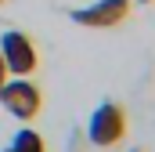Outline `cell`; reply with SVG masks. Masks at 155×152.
I'll return each instance as SVG.
<instances>
[{"mask_svg":"<svg viewBox=\"0 0 155 152\" xmlns=\"http://www.w3.org/2000/svg\"><path fill=\"white\" fill-rule=\"evenodd\" d=\"M130 11H134L130 0H94L87 7H72L69 18L83 29H112V26H123L130 18Z\"/></svg>","mask_w":155,"mask_h":152,"instance_id":"277c9868","label":"cell"},{"mask_svg":"<svg viewBox=\"0 0 155 152\" xmlns=\"http://www.w3.org/2000/svg\"><path fill=\"white\" fill-rule=\"evenodd\" d=\"M0 105L15 116V119L29 123L43 109V91H40L29 76H7V83L0 87Z\"/></svg>","mask_w":155,"mask_h":152,"instance_id":"7a4b0ae2","label":"cell"},{"mask_svg":"<svg viewBox=\"0 0 155 152\" xmlns=\"http://www.w3.org/2000/svg\"><path fill=\"white\" fill-rule=\"evenodd\" d=\"M0 4H4V0H0Z\"/></svg>","mask_w":155,"mask_h":152,"instance_id":"9c48e42d","label":"cell"},{"mask_svg":"<svg viewBox=\"0 0 155 152\" xmlns=\"http://www.w3.org/2000/svg\"><path fill=\"white\" fill-rule=\"evenodd\" d=\"M126 109L119 105V102H101L90 119H87V138H90V145H97V149H116L119 141L126 138Z\"/></svg>","mask_w":155,"mask_h":152,"instance_id":"6da1fadb","label":"cell"},{"mask_svg":"<svg viewBox=\"0 0 155 152\" xmlns=\"http://www.w3.org/2000/svg\"><path fill=\"white\" fill-rule=\"evenodd\" d=\"M0 58H4L11 76H33L40 69L36 43L29 40V33H18V29H7L0 36Z\"/></svg>","mask_w":155,"mask_h":152,"instance_id":"3957f363","label":"cell"},{"mask_svg":"<svg viewBox=\"0 0 155 152\" xmlns=\"http://www.w3.org/2000/svg\"><path fill=\"white\" fill-rule=\"evenodd\" d=\"M134 4H155V0H134Z\"/></svg>","mask_w":155,"mask_h":152,"instance_id":"52a82bcc","label":"cell"},{"mask_svg":"<svg viewBox=\"0 0 155 152\" xmlns=\"http://www.w3.org/2000/svg\"><path fill=\"white\" fill-rule=\"evenodd\" d=\"M7 76H11V73H7V65H4V58H0V87L7 83Z\"/></svg>","mask_w":155,"mask_h":152,"instance_id":"8992f818","label":"cell"},{"mask_svg":"<svg viewBox=\"0 0 155 152\" xmlns=\"http://www.w3.org/2000/svg\"><path fill=\"white\" fill-rule=\"evenodd\" d=\"M7 152H47V145H43V138H40L33 127H22V130L11 138Z\"/></svg>","mask_w":155,"mask_h":152,"instance_id":"5b68a950","label":"cell"},{"mask_svg":"<svg viewBox=\"0 0 155 152\" xmlns=\"http://www.w3.org/2000/svg\"><path fill=\"white\" fill-rule=\"evenodd\" d=\"M130 152H141V149H130Z\"/></svg>","mask_w":155,"mask_h":152,"instance_id":"ba28073f","label":"cell"}]
</instances>
